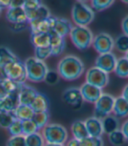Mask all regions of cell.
Instances as JSON below:
<instances>
[{
  "label": "cell",
  "mask_w": 128,
  "mask_h": 146,
  "mask_svg": "<svg viewBox=\"0 0 128 146\" xmlns=\"http://www.w3.org/2000/svg\"><path fill=\"white\" fill-rule=\"evenodd\" d=\"M57 72L61 78L66 81H75L84 72V64L78 57L66 55L61 59L57 66Z\"/></svg>",
  "instance_id": "cell-1"
},
{
  "label": "cell",
  "mask_w": 128,
  "mask_h": 146,
  "mask_svg": "<svg viewBox=\"0 0 128 146\" xmlns=\"http://www.w3.org/2000/svg\"><path fill=\"white\" fill-rule=\"evenodd\" d=\"M24 65L27 71V80L33 82H44L46 74L48 71L45 61L38 60L35 57H29L25 60Z\"/></svg>",
  "instance_id": "cell-2"
},
{
  "label": "cell",
  "mask_w": 128,
  "mask_h": 146,
  "mask_svg": "<svg viewBox=\"0 0 128 146\" xmlns=\"http://www.w3.org/2000/svg\"><path fill=\"white\" fill-rule=\"evenodd\" d=\"M74 46L80 50H84L92 46L94 35L88 26L75 25L69 33Z\"/></svg>",
  "instance_id": "cell-3"
},
{
  "label": "cell",
  "mask_w": 128,
  "mask_h": 146,
  "mask_svg": "<svg viewBox=\"0 0 128 146\" xmlns=\"http://www.w3.org/2000/svg\"><path fill=\"white\" fill-rule=\"evenodd\" d=\"M42 136L46 143L64 144L68 140V130L61 124L48 123L42 129Z\"/></svg>",
  "instance_id": "cell-4"
},
{
  "label": "cell",
  "mask_w": 128,
  "mask_h": 146,
  "mask_svg": "<svg viewBox=\"0 0 128 146\" xmlns=\"http://www.w3.org/2000/svg\"><path fill=\"white\" fill-rule=\"evenodd\" d=\"M71 16L76 25L88 26V25L93 21L95 13L93 9L85 3L75 2L72 7Z\"/></svg>",
  "instance_id": "cell-5"
},
{
  "label": "cell",
  "mask_w": 128,
  "mask_h": 146,
  "mask_svg": "<svg viewBox=\"0 0 128 146\" xmlns=\"http://www.w3.org/2000/svg\"><path fill=\"white\" fill-rule=\"evenodd\" d=\"M5 69L7 74L8 79H11L18 83L23 84L27 80L25 65L19 60L10 62L9 64L5 66Z\"/></svg>",
  "instance_id": "cell-6"
},
{
  "label": "cell",
  "mask_w": 128,
  "mask_h": 146,
  "mask_svg": "<svg viewBox=\"0 0 128 146\" xmlns=\"http://www.w3.org/2000/svg\"><path fill=\"white\" fill-rule=\"evenodd\" d=\"M115 97L109 94H103L95 104V115L99 119H103L112 112Z\"/></svg>",
  "instance_id": "cell-7"
},
{
  "label": "cell",
  "mask_w": 128,
  "mask_h": 146,
  "mask_svg": "<svg viewBox=\"0 0 128 146\" xmlns=\"http://www.w3.org/2000/svg\"><path fill=\"white\" fill-rule=\"evenodd\" d=\"M85 81L89 84L103 89L109 83V74L97 67H92L87 70Z\"/></svg>",
  "instance_id": "cell-8"
},
{
  "label": "cell",
  "mask_w": 128,
  "mask_h": 146,
  "mask_svg": "<svg viewBox=\"0 0 128 146\" xmlns=\"http://www.w3.org/2000/svg\"><path fill=\"white\" fill-rule=\"evenodd\" d=\"M92 46L99 54L111 52L114 48V39L108 33H100L94 37Z\"/></svg>",
  "instance_id": "cell-9"
},
{
  "label": "cell",
  "mask_w": 128,
  "mask_h": 146,
  "mask_svg": "<svg viewBox=\"0 0 128 146\" xmlns=\"http://www.w3.org/2000/svg\"><path fill=\"white\" fill-rule=\"evenodd\" d=\"M117 58L112 52H107V54H99L96 59L95 67L98 68L99 69L110 74L114 71L115 66H116Z\"/></svg>",
  "instance_id": "cell-10"
},
{
  "label": "cell",
  "mask_w": 128,
  "mask_h": 146,
  "mask_svg": "<svg viewBox=\"0 0 128 146\" xmlns=\"http://www.w3.org/2000/svg\"><path fill=\"white\" fill-rule=\"evenodd\" d=\"M80 91L83 100L89 103H95L98 100V98L103 95L102 88L88 82H84L81 86Z\"/></svg>",
  "instance_id": "cell-11"
},
{
  "label": "cell",
  "mask_w": 128,
  "mask_h": 146,
  "mask_svg": "<svg viewBox=\"0 0 128 146\" xmlns=\"http://www.w3.org/2000/svg\"><path fill=\"white\" fill-rule=\"evenodd\" d=\"M62 100L68 105L73 108H78L82 105L83 100L81 95L80 88H67L62 94Z\"/></svg>",
  "instance_id": "cell-12"
},
{
  "label": "cell",
  "mask_w": 128,
  "mask_h": 146,
  "mask_svg": "<svg viewBox=\"0 0 128 146\" xmlns=\"http://www.w3.org/2000/svg\"><path fill=\"white\" fill-rule=\"evenodd\" d=\"M55 18V17L51 15L47 19L29 21L28 23L32 33H49L52 31Z\"/></svg>",
  "instance_id": "cell-13"
},
{
  "label": "cell",
  "mask_w": 128,
  "mask_h": 146,
  "mask_svg": "<svg viewBox=\"0 0 128 146\" xmlns=\"http://www.w3.org/2000/svg\"><path fill=\"white\" fill-rule=\"evenodd\" d=\"M84 123L89 133V136L101 137L102 135L104 134V129H103L101 119L96 116H91L87 118L84 121Z\"/></svg>",
  "instance_id": "cell-14"
},
{
  "label": "cell",
  "mask_w": 128,
  "mask_h": 146,
  "mask_svg": "<svg viewBox=\"0 0 128 146\" xmlns=\"http://www.w3.org/2000/svg\"><path fill=\"white\" fill-rule=\"evenodd\" d=\"M6 19L11 24L27 22V12L24 7H9L6 11Z\"/></svg>",
  "instance_id": "cell-15"
},
{
  "label": "cell",
  "mask_w": 128,
  "mask_h": 146,
  "mask_svg": "<svg viewBox=\"0 0 128 146\" xmlns=\"http://www.w3.org/2000/svg\"><path fill=\"white\" fill-rule=\"evenodd\" d=\"M72 28L73 25L69 20L63 18H55L52 32L55 33L59 36L65 38L67 35H69Z\"/></svg>",
  "instance_id": "cell-16"
},
{
  "label": "cell",
  "mask_w": 128,
  "mask_h": 146,
  "mask_svg": "<svg viewBox=\"0 0 128 146\" xmlns=\"http://www.w3.org/2000/svg\"><path fill=\"white\" fill-rule=\"evenodd\" d=\"M50 34V44L49 46L52 52V55L58 56L61 55L64 52V49L66 47V42L63 37L59 36L55 33L51 31Z\"/></svg>",
  "instance_id": "cell-17"
},
{
  "label": "cell",
  "mask_w": 128,
  "mask_h": 146,
  "mask_svg": "<svg viewBox=\"0 0 128 146\" xmlns=\"http://www.w3.org/2000/svg\"><path fill=\"white\" fill-rule=\"evenodd\" d=\"M37 94H38V92L36 91L35 88L23 83L21 86L20 91L19 93V104L30 106L32 104L33 101L34 100L35 96H37Z\"/></svg>",
  "instance_id": "cell-18"
},
{
  "label": "cell",
  "mask_w": 128,
  "mask_h": 146,
  "mask_svg": "<svg viewBox=\"0 0 128 146\" xmlns=\"http://www.w3.org/2000/svg\"><path fill=\"white\" fill-rule=\"evenodd\" d=\"M19 104V95H8L0 99V112H13Z\"/></svg>",
  "instance_id": "cell-19"
},
{
  "label": "cell",
  "mask_w": 128,
  "mask_h": 146,
  "mask_svg": "<svg viewBox=\"0 0 128 146\" xmlns=\"http://www.w3.org/2000/svg\"><path fill=\"white\" fill-rule=\"evenodd\" d=\"M25 12H27V17L28 22L33 21V20L47 19L51 16L50 11L48 10V8L43 5H40L39 7H37L35 9L25 11Z\"/></svg>",
  "instance_id": "cell-20"
},
{
  "label": "cell",
  "mask_w": 128,
  "mask_h": 146,
  "mask_svg": "<svg viewBox=\"0 0 128 146\" xmlns=\"http://www.w3.org/2000/svg\"><path fill=\"white\" fill-rule=\"evenodd\" d=\"M102 125H103L104 133H106L107 135L111 133V132L120 129V123L119 119L115 116L114 115H108L103 119H101Z\"/></svg>",
  "instance_id": "cell-21"
},
{
  "label": "cell",
  "mask_w": 128,
  "mask_h": 146,
  "mask_svg": "<svg viewBox=\"0 0 128 146\" xmlns=\"http://www.w3.org/2000/svg\"><path fill=\"white\" fill-rule=\"evenodd\" d=\"M112 112L118 118L128 116V102L122 96L115 98Z\"/></svg>",
  "instance_id": "cell-22"
},
{
  "label": "cell",
  "mask_w": 128,
  "mask_h": 146,
  "mask_svg": "<svg viewBox=\"0 0 128 146\" xmlns=\"http://www.w3.org/2000/svg\"><path fill=\"white\" fill-rule=\"evenodd\" d=\"M71 133L73 136V138L77 140H83L89 137V133L87 131L84 121L81 120H75L71 124Z\"/></svg>",
  "instance_id": "cell-23"
},
{
  "label": "cell",
  "mask_w": 128,
  "mask_h": 146,
  "mask_svg": "<svg viewBox=\"0 0 128 146\" xmlns=\"http://www.w3.org/2000/svg\"><path fill=\"white\" fill-rule=\"evenodd\" d=\"M30 106L34 112L48 111L49 102L46 96H44L43 94H41V93H38Z\"/></svg>",
  "instance_id": "cell-24"
},
{
  "label": "cell",
  "mask_w": 128,
  "mask_h": 146,
  "mask_svg": "<svg viewBox=\"0 0 128 146\" xmlns=\"http://www.w3.org/2000/svg\"><path fill=\"white\" fill-rule=\"evenodd\" d=\"M16 119H19L20 121L31 120L33 116L34 111L29 105L19 104L18 107L13 111Z\"/></svg>",
  "instance_id": "cell-25"
},
{
  "label": "cell",
  "mask_w": 128,
  "mask_h": 146,
  "mask_svg": "<svg viewBox=\"0 0 128 146\" xmlns=\"http://www.w3.org/2000/svg\"><path fill=\"white\" fill-rule=\"evenodd\" d=\"M31 42L34 48L49 46L50 34L49 33H32Z\"/></svg>",
  "instance_id": "cell-26"
},
{
  "label": "cell",
  "mask_w": 128,
  "mask_h": 146,
  "mask_svg": "<svg viewBox=\"0 0 128 146\" xmlns=\"http://www.w3.org/2000/svg\"><path fill=\"white\" fill-rule=\"evenodd\" d=\"M113 72L118 77L127 78L128 77V60L125 57H121L118 59Z\"/></svg>",
  "instance_id": "cell-27"
},
{
  "label": "cell",
  "mask_w": 128,
  "mask_h": 146,
  "mask_svg": "<svg viewBox=\"0 0 128 146\" xmlns=\"http://www.w3.org/2000/svg\"><path fill=\"white\" fill-rule=\"evenodd\" d=\"M19 60L18 57L9 48L5 46H0V65L5 67L10 62Z\"/></svg>",
  "instance_id": "cell-28"
},
{
  "label": "cell",
  "mask_w": 128,
  "mask_h": 146,
  "mask_svg": "<svg viewBox=\"0 0 128 146\" xmlns=\"http://www.w3.org/2000/svg\"><path fill=\"white\" fill-rule=\"evenodd\" d=\"M49 113L48 111H42V112H34L32 120L34 122L36 126L39 129H42L46 125L48 124L49 122Z\"/></svg>",
  "instance_id": "cell-29"
},
{
  "label": "cell",
  "mask_w": 128,
  "mask_h": 146,
  "mask_svg": "<svg viewBox=\"0 0 128 146\" xmlns=\"http://www.w3.org/2000/svg\"><path fill=\"white\" fill-rule=\"evenodd\" d=\"M46 143L45 139L39 131L33 134L25 136V145L27 146H44Z\"/></svg>",
  "instance_id": "cell-30"
},
{
  "label": "cell",
  "mask_w": 128,
  "mask_h": 146,
  "mask_svg": "<svg viewBox=\"0 0 128 146\" xmlns=\"http://www.w3.org/2000/svg\"><path fill=\"white\" fill-rule=\"evenodd\" d=\"M108 139L111 145L113 146H122L127 141L123 132L120 129L115 130L111 133L108 134Z\"/></svg>",
  "instance_id": "cell-31"
},
{
  "label": "cell",
  "mask_w": 128,
  "mask_h": 146,
  "mask_svg": "<svg viewBox=\"0 0 128 146\" xmlns=\"http://www.w3.org/2000/svg\"><path fill=\"white\" fill-rule=\"evenodd\" d=\"M114 47L119 52H125L128 51V36L125 34H120L114 40Z\"/></svg>",
  "instance_id": "cell-32"
},
{
  "label": "cell",
  "mask_w": 128,
  "mask_h": 146,
  "mask_svg": "<svg viewBox=\"0 0 128 146\" xmlns=\"http://www.w3.org/2000/svg\"><path fill=\"white\" fill-rule=\"evenodd\" d=\"M3 84L8 93V95H19L22 86L21 83H18L11 79H6L5 82H3Z\"/></svg>",
  "instance_id": "cell-33"
},
{
  "label": "cell",
  "mask_w": 128,
  "mask_h": 146,
  "mask_svg": "<svg viewBox=\"0 0 128 146\" xmlns=\"http://www.w3.org/2000/svg\"><path fill=\"white\" fill-rule=\"evenodd\" d=\"M39 131V129L34 123V122L32 120H25L22 121V135L23 136H28L31 134H33L35 132Z\"/></svg>",
  "instance_id": "cell-34"
},
{
  "label": "cell",
  "mask_w": 128,
  "mask_h": 146,
  "mask_svg": "<svg viewBox=\"0 0 128 146\" xmlns=\"http://www.w3.org/2000/svg\"><path fill=\"white\" fill-rule=\"evenodd\" d=\"M91 1L93 11L95 10L97 11H102L111 7L115 2V0H91Z\"/></svg>",
  "instance_id": "cell-35"
},
{
  "label": "cell",
  "mask_w": 128,
  "mask_h": 146,
  "mask_svg": "<svg viewBox=\"0 0 128 146\" xmlns=\"http://www.w3.org/2000/svg\"><path fill=\"white\" fill-rule=\"evenodd\" d=\"M16 119L13 112H0V126L8 129Z\"/></svg>",
  "instance_id": "cell-36"
},
{
  "label": "cell",
  "mask_w": 128,
  "mask_h": 146,
  "mask_svg": "<svg viewBox=\"0 0 128 146\" xmlns=\"http://www.w3.org/2000/svg\"><path fill=\"white\" fill-rule=\"evenodd\" d=\"M50 56H52V52H51L50 46L36 47L34 49V57L38 60L44 61Z\"/></svg>",
  "instance_id": "cell-37"
},
{
  "label": "cell",
  "mask_w": 128,
  "mask_h": 146,
  "mask_svg": "<svg viewBox=\"0 0 128 146\" xmlns=\"http://www.w3.org/2000/svg\"><path fill=\"white\" fill-rule=\"evenodd\" d=\"M7 129L11 137L22 135V121L15 119Z\"/></svg>",
  "instance_id": "cell-38"
},
{
  "label": "cell",
  "mask_w": 128,
  "mask_h": 146,
  "mask_svg": "<svg viewBox=\"0 0 128 146\" xmlns=\"http://www.w3.org/2000/svg\"><path fill=\"white\" fill-rule=\"evenodd\" d=\"M59 80H60V75L57 71L48 69L46 77L44 79V82L48 85H55L59 82Z\"/></svg>",
  "instance_id": "cell-39"
},
{
  "label": "cell",
  "mask_w": 128,
  "mask_h": 146,
  "mask_svg": "<svg viewBox=\"0 0 128 146\" xmlns=\"http://www.w3.org/2000/svg\"><path fill=\"white\" fill-rule=\"evenodd\" d=\"M83 146H103L104 142L101 137L89 136L86 138L81 140Z\"/></svg>",
  "instance_id": "cell-40"
},
{
  "label": "cell",
  "mask_w": 128,
  "mask_h": 146,
  "mask_svg": "<svg viewBox=\"0 0 128 146\" xmlns=\"http://www.w3.org/2000/svg\"><path fill=\"white\" fill-rule=\"evenodd\" d=\"M6 146H27L25 145V137L23 135L11 137Z\"/></svg>",
  "instance_id": "cell-41"
},
{
  "label": "cell",
  "mask_w": 128,
  "mask_h": 146,
  "mask_svg": "<svg viewBox=\"0 0 128 146\" xmlns=\"http://www.w3.org/2000/svg\"><path fill=\"white\" fill-rule=\"evenodd\" d=\"M41 5V0H24V9L25 11L35 9Z\"/></svg>",
  "instance_id": "cell-42"
},
{
  "label": "cell",
  "mask_w": 128,
  "mask_h": 146,
  "mask_svg": "<svg viewBox=\"0 0 128 146\" xmlns=\"http://www.w3.org/2000/svg\"><path fill=\"white\" fill-rule=\"evenodd\" d=\"M27 22L25 23H19V24H12V30L15 32H20L22 30H25V27L27 26Z\"/></svg>",
  "instance_id": "cell-43"
},
{
  "label": "cell",
  "mask_w": 128,
  "mask_h": 146,
  "mask_svg": "<svg viewBox=\"0 0 128 146\" xmlns=\"http://www.w3.org/2000/svg\"><path fill=\"white\" fill-rule=\"evenodd\" d=\"M121 27H122L123 33L128 36V16L125 17V18H124V19L122 20V23H121Z\"/></svg>",
  "instance_id": "cell-44"
},
{
  "label": "cell",
  "mask_w": 128,
  "mask_h": 146,
  "mask_svg": "<svg viewBox=\"0 0 128 146\" xmlns=\"http://www.w3.org/2000/svg\"><path fill=\"white\" fill-rule=\"evenodd\" d=\"M120 130L123 132V134L125 135L126 140H128V120L123 123V124L120 126Z\"/></svg>",
  "instance_id": "cell-45"
},
{
  "label": "cell",
  "mask_w": 128,
  "mask_h": 146,
  "mask_svg": "<svg viewBox=\"0 0 128 146\" xmlns=\"http://www.w3.org/2000/svg\"><path fill=\"white\" fill-rule=\"evenodd\" d=\"M6 79H8V76H7V74L5 72V67L0 65V82H5Z\"/></svg>",
  "instance_id": "cell-46"
},
{
  "label": "cell",
  "mask_w": 128,
  "mask_h": 146,
  "mask_svg": "<svg viewBox=\"0 0 128 146\" xmlns=\"http://www.w3.org/2000/svg\"><path fill=\"white\" fill-rule=\"evenodd\" d=\"M66 146H83V144H82V142L80 140L72 138V139L68 141Z\"/></svg>",
  "instance_id": "cell-47"
},
{
  "label": "cell",
  "mask_w": 128,
  "mask_h": 146,
  "mask_svg": "<svg viewBox=\"0 0 128 146\" xmlns=\"http://www.w3.org/2000/svg\"><path fill=\"white\" fill-rule=\"evenodd\" d=\"M10 7H24V0H11Z\"/></svg>",
  "instance_id": "cell-48"
},
{
  "label": "cell",
  "mask_w": 128,
  "mask_h": 146,
  "mask_svg": "<svg viewBox=\"0 0 128 146\" xmlns=\"http://www.w3.org/2000/svg\"><path fill=\"white\" fill-rule=\"evenodd\" d=\"M6 96H8V93L4 86L3 82H0V99L5 97Z\"/></svg>",
  "instance_id": "cell-49"
},
{
  "label": "cell",
  "mask_w": 128,
  "mask_h": 146,
  "mask_svg": "<svg viewBox=\"0 0 128 146\" xmlns=\"http://www.w3.org/2000/svg\"><path fill=\"white\" fill-rule=\"evenodd\" d=\"M11 3V0H0V7L9 8Z\"/></svg>",
  "instance_id": "cell-50"
},
{
  "label": "cell",
  "mask_w": 128,
  "mask_h": 146,
  "mask_svg": "<svg viewBox=\"0 0 128 146\" xmlns=\"http://www.w3.org/2000/svg\"><path fill=\"white\" fill-rule=\"evenodd\" d=\"M122 96L128 102V84H126L122 91Z\"/></svg>",
  "instance_id": "cell-51"
},
{
  "label": "cell",
  "mask_w": 128,
  "mask_h": 146,
  "mask_svg": "<svg viewBox=\"0 0 128 146\" xmlns=\"http://www.w3.org/2000/svg\"><path fill=\"white\" fill-rule=\"evenodd\" d=\"M44 146H65L64 144H59V143H46Z\"/></svg>",
  "instance_id": "cell-52"
},
{
  "label": "cell",
  "mask_w": 128,
  "mask_h": 146,
  "mask_svg": "<svg viewBox=\"0 0 128 146\" xmlns=\"http://www.w3.org/2000/svg\"><path fill=\"white\" fill-rule=\"evenodd\" d=\"M86 1H89V0H76V2H82V3H85Z\"/></svg>",
  "instance_id": "cell-53"
},
{
  "label": "cell",
  "mask_w": 128,
  "mask_h": 146,
  "mask_svg": "<svg viewBox=\"0 0 128 146\" xmlns=\"http://www.w3.org/2000/svg\"><path fill=\"white\" fill-rule=\"evenodd\" d=\"M125 58H126V59L128 60V51H127V52H125Z\"/></svg>",
  "instance_id": "cell-54"
},
{
  "label": "cell",
  "mask_w": 128,
  "mask_h": 146,
  "mask_svg": "<svg viewBox=\"0 0 128 146\" xmlns=\"http://www.w3.org/2000/svg\"><path fill=\"white\" fill-rule=\"evenodd\" d=\"M122 1H123L124 3H126V4H128V0H122Z\"/></svg>",
  "instance_id": "cell-55"
},
{
  "label": "cell",
  "mask_w": 128,
  "mask_h": 146,
  "mask_svg": "<svg viewBox=\"0 0 128 146\" xmlns=\"http://www.w3.org/2000/svg\"><path fill=\"white\" fill-rule=\"evenodd\" d=\"M1 11H2V8L0 7V15H1Z\"/></svg>",
  "instance_id": "cell-56"
}]
</instances>
